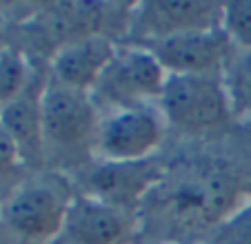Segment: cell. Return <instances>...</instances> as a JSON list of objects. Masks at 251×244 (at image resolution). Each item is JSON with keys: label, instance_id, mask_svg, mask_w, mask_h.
Returning <instances> with one entry per match:
<instances>
[{"label": "cell", "instance_id": "cell-9", "mask_svg": "<svg viewBox=\"0 0 251 244\" xmlns=\"http://www.w3.org/2000/svg\"><path fill=\"white\" fill-rule=\"evenodd\" d=\"M169 75H225L238 49L220 27L149 45Z\"/></svg>", "mask_w": 251, "mask_h": 244}, {"label": "cell", "instance_id": "cell-18", "mask_svg": "<svg viewBox=\"0 0 251 244\" xmlns=\"http://www.w3.org/2000/svg\"><path fill=\"white\" fill-rule=\"evenodd\" d=\"M16 45L11 43V27H9V20L5 16H0V56L7 53L9 49H14Z\"/></svg>", "mask_w": 251, "mask_h": 244}, {"label": "cell", "instance_id": "cell-12", "mask_svg": "<svg viewBox=\"0 0 251 244\" xmlns=\"http://www.w3.org/2000/svg\"><path fill=\"white\" fill-rule=\"evenodd\" d=\"M47 69L36 67L27 87L14 98V102L0 113V124L16 142L25 165L31 173L45 169L43 146V96L47 87Z\"/></svg>", "mask_w": 251, "mask_h": 244}, {"label": "cell", "instance_id": "cell-7", "mask_svg": "<svg viewBox=\"0 0 251 244\" xmlns=\"http://www.w3.org/2000/svg\"><path fill=\"white\" fill-rule=\"evenodd\" d=\"M167 173V165L162 160H145L131 165H107V162H91L76 175H71L78 191L94 195L114 207L136 213L142 209L147 197L156 191Z\"/></svg>", "mask_w": 251, "mask_h": 244}, {"label": "cell", "instance_id": "cell-17", "mask_svg": "<svg viewBox=\"0 0 251 244\" xmlns=\"http://www.w3.org/2000/svg\"><path fill=\"white\" fill-rule=\"evenodd\" d=\"M220 29L238 51H251V2H225Z\"/></svg>", "mask_w": 251, "mask_h": 244}, {"label": "cell", "instance_id": "cell-6", "mask_svg": "<svg viewBox=\"0 0 251 244\" xmlns=\"http://www.w3.org/2000/svg\"><path fill=\"white\" fill-rule=\"evenodd\" d=\"M167 80L169 73L149 47L118 43L114 58L91 91V98L100 111L158 104Z\"/></svg>", "mask_w": 251, "mask_h": 244}, {"label": "cell", "instance_id": "cell-3", "mask_svg": "<svg viewBox=\"0 0 251 244\" xmlns=\"http://www.w3.org/2000/svg\"><path fill=\"white\" fill-rule=\"evenodd\" d=\"M100 109L91 94L47 80L43 96L45 165L53 171L76 175L94 162Z\"/></svg>", "mask_w": 251, "mask_h": 244}, {"label": "cell", "instance_id": "cell-11", "mask_svg": "<svg viewBox=\"0 0 251 244\" xmlns=\"http://www.w3.org/2000/svg\"><path fill=\"white\" fill-rule=\"evenodd\" d=\"M118 40L109 33H91L65 43L49 56L47 73L58 85L91 94L111 62Z\"/></svg>", "mask_w": 251, "mask_h": 244}, {"label": "cell", "instance_id": "cell-2", "mask_svg": "<svg viewBox=\"0 0 251 244\" xmlns=\"http://www.w3.org/2000/svg\"><path fill=\"white\" fill-rule=\"evenodd\" d=\"M78 187L74 178L53 169L27 175L0 202L2 244H53Z\"/></svg>", "mask_w": 251, "mask_h": 244}, {"label": "cell", "instance_id": "cell-19", "mask_svg": "<svg viewBox=\"0 0 251 244\" xmlns=\"http://www.w3.org/2000/svg\"><path fill=\"white\" fill-rule=\"evenodd\" d=\"M158 244H189V242H167V240H162V242H158Z\"/></svg>", "mask_w": 251, "mask_h": 244}, {"label": "cell", "instance_id": "cell-4", "mask_svg": "<svg viewBox=\"0 0 251 244\" xmlns=\"http://www.w3.org/2000/svg\"><path fill=\"white\" fill-rule=\"evenodd\" d=\"M158 107L169 131L187 138L218 136L236 122L223 75H169Z\"/></svg>", "mask_w": 251, "mask_h": 244}, {"label": "cell", "instance_id": "cell-20", "mask_svg": "<svg viewBox=\"0 0 251 244\" xmlns=\"http://www.w3.org/2000/svg\"><path fill=\"white\" fill-rule=\"evenodd\" d=\"M247 193H249V197H251V178H249V182H247Z\"/></svg>", "mask_w": 251, "mask_h": 244}, {"label": "cell", "instance_id": "cell-13", "mask_svg": "<svg viewBox=\"0 0 251 244\" xmlns=\"http://www.w3.org/2000/svg\"><path fill=\"white\" fill-rule=\"evenodd\" d=\"M223 80L236 122L251 127V51H238Z\"/></svg>", "mask_w": 251, "mask_h": 244}, {"label": "cell", "instance_id": "cell-14", "mask_svg": "<svg viewBox=\"0 0 251 244\" xmlns=\"http://www.w3.org/2000/svg\"><path fill=\"white\" fill-rule=\"evenodd\" d=\"M33 69H36L33 60L18 47L0 56V113L27 87L29 78L33 75Z\"/></svg>", "mask_w": 251, "mask_h": 244}, {"label": "cell", "instance_id": "cell-10", "mask_svg": "<svg viewBox=\"0 0 251 244\" xmlns=\"http://www.w3.org/2000/svg\"><path fill=\"white\" fill-rule=\"evenodd\" d=\"M136 226V213L78 191L53 244H125Z\"/></svg>", "mask_w": 251, "mask_h": 244}, {"label": "cell", "instance_id": "cell-1", "mask_svg": "<svg viewBox=\"0 0 251 244\" xmlns=\"http://www.w3.org/2000/svg\"><path fill=\"white\" fill-rule=\"evenodd\" d=\"M249 197L236 171L220 162H194L167 173L142 209L171 233L209 231ZM140 209V211H142ZM204 235V238H207Z\"/></svg>", "mask_w": 251, "mask_h": 244}, {"label": "cell", "instance_id": "cell-15", "mask_svg": "<svg viewBox=\"0 0 251 244\" xmlns=\"http://www.w3.org/2000/svg\"><path fill=\"white\" fill-rule=\"evenodd\" d=\"M204 244H251V197L213 226Z\"/></svg>", "mask_w": 251, "mask_h": 244}, {"label": "cell", "instance_id": "cell-16", "mask_svg": "<svg viewBox=\"0 0 251 244\" xmlns=\"http://www.w3.org/2000/svg\"><path fill=\"white\" fill-rule=\"evenodd\" d=\"M27 173L29 169L25 165L18 146L11 140L9 133L5 131V127L0 124V202L27 178Z\"/></svg>", "mask_w": 251, "mask_h": 244}, {"label": "cell", "instance_id": "cell-5", "mask_svg": "<svg viewBox=\"0 0 251 244\" xmlns=\"http://www.w3.org/2000/svg\"><path fill=\"white\" fill-rule=\"evenodd\" d=\"M169 127L158 104L100 111L94 162L131 165L158 158Z\"/></svg>", "mask_w": 251, "mask_h": 244}, {"label": "cell", "instance_id": "cell-8", "mask_svg": "<svg viewBox=\"0 0 251 244\" xmlns=\"http://www.w3.org/2000/svg\"><path fill=\"white\" fill-rule=\"evenodd\" d=\"M223 5L218 2H136L129 7L125 43L149 45L189 31L220 27Z\"/></svg>", "mask_w": 251, "mask_h": 244}]
</instances>
